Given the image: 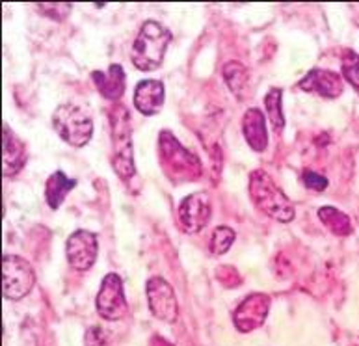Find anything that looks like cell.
Wrapping results in <instances>:
<instances>
[{"instance_id": "obj_14", "label": "cell", "mask_w": 359, "mask_h": 346, "mask_svg": "<svg viewBox=\"0 0 359 346\" xmlns=\"http://www.w3.org/2000/svg\"><path fill=\"white\" fill-rule=\"evenodd\" d=\"M25 145L8 125H2V175H15L25 164Z\"/></svg>"}, {"instance_id": "obj_18", "label": "cell", "mask_w": 359, "mask_h": 346, "mask_svg": "<svg viewBox=\"0 0 359 346\" xmlns=\"http://www.w3.org/2000/svg\"><path fill=\"white\" fill-rule=\"evenodd\" d=\"M224 79L229 86V90L235 93L238 99H246L250 93V75L248 69L241 62H229L224 67Z\"/></svg>"}, {"instance_id": "obj_1", "label": "cell", "mask_w": 359, "mask_h": 346, "mask_svg": "<svg viewBox=\"0 0 359 346\" xmlns=\"http://www.w3.org/2000/svg\"><path fill=\"white\" fill-rule=\"evenodd\" d=\"M250 196L255 207L270 218L281 224H289L294 220V205L264 170H255L250 175Z\"/></svg>"}, {"instance_id": "obj_15", "label": "cell", "mask_w": 359, "mask_h": 346, "mask_svg": "<svg viewBox=\"0 0 359 346\" xmlns=\"http://www.w3.org/2000/svg\"><path fill=\"white\" fill-rule=\"evenodd\" d=\"M242 134L246 138L248 145L253 151L266 149L269 145V131H266V121H264L263 112L259 108H248L244 117H242Z\"/></svg>"}, {"instance_id": "obj_11", "label": "cell", "mask_w": 359, "mask_h": 346, "mask_svg": "<svg viewBox=\"0 0 359 346\" xmlns=\"http://www.w3.org/2000/svg\"><path fill=\"white\" fill-rule=\"evenodd\" d=\"M210 199L207 192H196L187 196L179 205V220L187 233H198L209 224Z\"/></svg>"}, {"instance_id": "obj_6", "label": "cell", "mask_w": 359, "mask_h": 346, "mask_svg": "<svg viewBox=\"0 0 359 346\" xmlns=\"http://www.w3.org/2000/svg\"><path fill=\"white\" fill-rule=\"evenodd\" d=\"M36 285V272L32 265L17 255L2 259V294L10 300H21Z\"/></svg>"}, {"instance_id": "obj_7", "label": "cell", "mask_w": 359, "mask_h": 346, "mask_svg": "<svg viewBox=\"0 0 359 346\" xmlns=\"http://www.w3.org/2000/svg\"><path fill=\"white\" fill-rule=\"evenodd\" d=\"M97 313L107 320H119L127 314V300L123 293V281L118 274H107L102 279L101 291L95 300Z\"/></svg>"}, {"instance_id": "obj_10", "label": "cell", "mask_w": 359, "mask_h": 346, "mask_svg": "<svg viewBox=\"0 0 359 346\" xmlns=\"http://www.w3.org/2000/svg\"><path fill=\"white\" fill-rule=\"evenodd\" d=\"M270 311V298L266 294L257 293L250 294L233 314V322H235L236 330L241 333H250V331L257 330L264 324V320L269 317Z\"/></svg>"}, {"instance_id": "obj_24", "label": "cell", "mask_w": 359, "mask_h": 346, "mask_svg": "<svg viewBox=\"0 0 359 346\" xmlns=\"http://www.w3.org/2000/svg\"><path fill=\"white\" fill-rule=\"evenodd\" d=\"M86 346H107V337L101 328H90L86 331Z\"/></svg>"}, {"instance_id": "obj_16", "label": "cell", "mask_w": 359, "mask_h": 346, "mask_svg": "<svg viewBox=\"0 0 359 346\" xmlns=\"http://www.w3.org/2000/svg\"><path fill=\"white\" fill-rule=\"evenodd\" d=\"M91 79L104 99L116 101L125 91V69L119 64L108 65L107 71H93Z\"/></svg>"}, {"instance_id": "obj_13", "label": "cell", "mask_w": 359, "mask_h": 346, "mask_svg": "<svg viewBox=\"0 0 359 346\" xmlns=\"http://www.w3.org/2000/svg\"><path fill=\"white\" fill-rule=\"evenodd\" d=\"M166 90L161 80L145 79L142 80L135 90V107L144 116H155L164 107Z\"/></svg>"}, {"instance_id": "obj_5", "label": "cell", "mask_w": 359, "mask_h": 346, "mask_svg": "<svg viewBox=\"0 0 359 346\" xmlns=\"http://www.w3.org/2000/svg\"><path fill=\"white\" fill-rule=\"evenodd\" d=\"M54 131L73 147H84L93 136V121L86 110L73 102L60 105L53 114Z\"/></svg>"}, {"instance_id": "obj_23", "label": "cell", "mask_w": 359, "mask_h": 346, "mask_svg": "<svg viewBox=\"0 0 359 346\" xmlns=\"http://www.w3.org/2000/svg\"><path fill=\"white\" fill-rule=\"evenodd\" d=\"M302 181L306 185L309 190H316V192H322V190H326L327 188V179L324 175H320L318 171L315 170H306L302 173Z\"/></svg>"}, {"instance_id": "obj_4", "label": "cell", "mask_w": 359, "mask_h": 346, "mask_svg": "<svg viewBox=\"0 0 359 346\" xmlns=\"http://www.w3.org/2000/svg\"><path fill=\"white\" fill-rule=\"evenodd\" d=\"M112 123V166L121 179H130L135 175V149H133V136H130L129 112L123 105H114L110 110Z\"/></svg>"}, {"instance_id": "obj_17", "label": "cell", "mask_w": 359, "mask_h": 346, "mask_svg": "<svg viewBox=\"0 0 359 346\" xmlns=\"http://www.w3.org/2000/svg\"><path fill=\"white\" fill-rule=\"evenodd\" d=\"M76 187V179H69L64 171H54L45 182V197L50 208H58L64 203L65 196Z\"/></svg>"}, {"instance_id": "obj_2", "label": "cell", "mask_w": 359, "mask_h": 346, "mask_svg": "<svg viewBox=\"0 0 359 346\" xmlns=\"http://www.w3.org/2000/svg\"><path fill=\"white\" fill-rule=\"evenodd\" d=\"M170 41H172V34L168 28L156 21H145L133 45V54H130L133 64L140 71L158 69Z\"/></svg>"}, {"instance_id": "obj_9", "label": "cell", "mask_w": 359, "mask_h": 346, "mask_svg": "<svg viewBox=\"0 0 359 346\" xmlns=\"http://www.w3.org/2000/svg\"><path fill=\"white\" fill-rule=\"evenodd\" d=\"M147 302H149L151 313L156 319L173 324L179 317V304L173 293L172 285L164 281L162 277H151L147 281Z\"/></svg>"}, {"instance_id": "obj_12", "label": "cell", "mask_w": 359, "mask_h": 346, "mask_svg": "<svg viewBox=\"0 0 359 346\" xmlns=\"http://www.w3.org/2000/svg\"><path fill=\"white\" fill-rule=\"evenodd\" d=\"M298 86H300V90L307 91V93H316L326 99H337L344 90L343 79L335 71L318 69V67L309 71Z\"/></svg>"}, {"instance_id": "obj_3", "label": "cell", "mask_w": 359, "mask_h": 346, "mask_svg": "<svg viewBox=\"0 0 359 346\" xmlns=\"http://www.w3.org/2000/svg\"><path fill=\"white\" fill-rule=\"evenodd\" d=\"M158 151L164 173L173 182L196 181L201 177V162L198 157L184 149L170 131H162L158 136Z\"/></svg>"}, {"instance_id": "obj_8", "label": "cell", "mask_w": 359, "mask_h": 346, "mask_svg": "<svg viewBox=\"0 0 359 346\" xmlns=\"http://www.w3.org/2000/svg\"><path fill=\"white\" fill-rule=\"evenodd\" d=\"M99 251L97 234L86 229H76L65 242V255L75 270L86 272L93 267Z\"/></svg>"}, {"instance_id": "obj_22", "label": "cell", "mask_w": 359, "mask_h": 346, "mask_svg": "<svg viewBox=\"0 0 359 346\" xmlns=\"http://www.w3.org/2000/svg\"><path fill=\"white\" fill-rule=\"evenodd\" d=\"M343 75L359 91V54L350 48L343 54Z\"/></svg>"}, {"instance_id": "obj_19", "label": "cell", "mask_w": 359, "mask_h": 346, "mask_svg": "<svg viewBox=\"0 0 359 346\" xmlns=\"http://www.w3.org/2000/svg\"><path fill=\"white\" fill-rule=\"evenodd\" d=\"M318 218L327 229L332 231L333 234H339V237H346V234L352 233V222L344 213H341L339 208L335 207H322L318 208Z\"/></svg>"}, {"instance_id": "obj_21", "label": "cell", "mask_w": 359, "mask_h": 346, "mask_svg": "<svg viewBox=\"0 0 359 346\" xmlns=\"http://www.w3.org/2000/svg\"><path fill=\"white\" fill-rule=\"evenodd\" d=\"M233 240H235V231L227 227V225H218L212 231V237H210V251L215 255H224L225 251H229Z\"/></svg>"}, {"instance_id": "obj_20", "label": "cell", "mask_w": 359, "mask_h": 346, "mask_svg": "<svg viewBox=\"0 0 359 346\" xmlns=\"http://www.w3.org/2000/svg\"><path fill=\"white\" fill-rule=\"evenodd\" d=\"M281 99H283V95H281V90H279V88H272V90L266 93V97H264V105H266V110H269L270 123H272L276 131H281V128L285 127Z\"/></svg>"}]
</instances>
